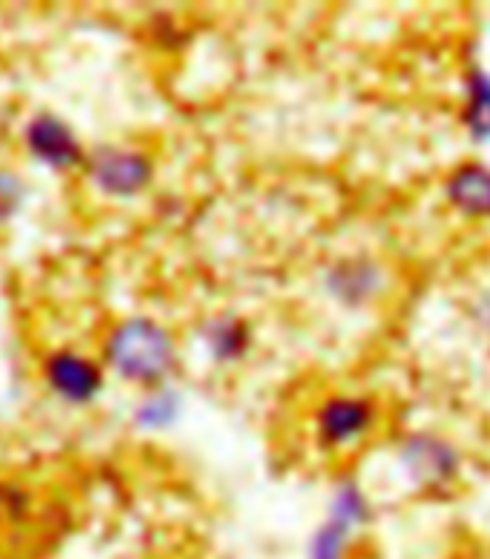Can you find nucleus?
<instances>
[{"label":"nucleus","instance_id":"obj_1","mask_svg":"<svg viewBox=\"0 0 490 559\" xmlns=\"http://www.w3.org/2000/svg\"><path fill=\"white\" fill-rule=\"evenodd\" d=\"M107 358L116 367V372H121L130 381L153 384L174 369L177 349L159 323L147 318H133L116 326L110 344H107Z\"/></svg>","mask_w":490,"mask_h":559},{"label":"nucleus","instance_id":"obj_2","mask_svg":"<svg viewBox=\"0 0 490 559\" xmlns=\"http://www.w3.org/2000/svg\"><path fill=\"white\" fill-rule=\"evenodd\" d=\"M151 162L142 153L101 151L93 159V179L105 193L113 197H133L151 182Z\"/></svg>","mask_w":490,"mask_h":559},{"label":"nucleus","instance_id":"obj_3","mask_svg":"<svg viewBox=\"0 0 490 559\" xmlns=\"http://www.w3.org/2000/svg\"><path fill=\"white\" fill-rule=\"evenodd\" d=\"M402 462L418 485H442L453 479L458 467V455L451 444L435 436H413L404 441Z\"/></svg>","mask_w":490,"mask_h":559},{"label":"nucleus","instance_id":"obj_4","mask_svg":"<svg viewBox=\"0 0 490 559\" xmlns=\"http://www.w3.org/2000/svg\"><path fill=\"white\" fill-rule=\"evenodd\" d=\"M47 381L61 399L73 404H87L101 390V372L75 352H56L47 360Z\"/></svg>","mask_w":490,"mask_h":559},{"label":"nucleus","instance_id":"obj_5","mask_svg":"<svg viewBox=\"0 0 490 559\" xmlns=\"http://www.w3.org/2000/svg\"><path fill=\"white\" fill-rule=\"evenodd\" d=\"M26 144L38 159H44L52 168L64 170L81 162V147L75 136L64 121L52 119V116H40L26 128Z\"/></svg>","mask_w":490,"mask_h":559},{"label":"nucleus","instance_id":"obj_6","mask_svg":"<svg viewBox=\"0 0 490 559\" xmlns=\"http://www.w3.org/2000/svg\"><path fill=\"white\" fill-rule=\"evenodd\" d=\"M372 421V409L361 399H332L323 404L318 427H321L323 441L330 444H346L358 439Z\"/></svg>","mask_w":490,"mask_h":559},{"label":"nucleus","instance_id":"obj_7","mask_svg":"<svg viewBox=\"0 0 490 559\" xmlns=\"http://www.w3.org/2000/svg\"><path fill=\"white\" fill-rule=\"evenodd\" d=\"M447 197L462 214L490 216V168L465 165L451 176Z\"/></svg>","mask_w":490,"mask_h":559},{"label":"nucleus","instance_id":"obj_8","mask_svg":"<svg viewBox=\"0 0 490 559\" xmlns=\"http://www.w3.org/2000/svg\"><path fill=\"white\" fill-rule=\"evenodd\" d=\"M378 269L363 260H349V263L335 265L330 272V292L340 297L344 304H361L378 286Z\"/></svg>","mask_w":490,"mask_h":559},{"label":"nucleus","instance_id":"obj_9","mask_svg":"<svg viewBox=\"0 0 490 559\" xmlns=\"http://www.w3.org/2000/svg\"><path fill=\"white\" fill-rule=\"evenodd\" d=\"M465 124L470 136L479 142L490 139V75L482 70H474L467 75Z\"/></svg>","mask_w":490,"mask_h":559},{"label":"nucleus","instance_id":"obj_10","mask_svg":"<svg viewBox=\"0 0 490 559\" xmlns=\"http://www.w3.org/2000/svg\"><path fill=\"white\" fill-rule=\"evenodd\" d=\"M208 349L214 352V358L217 360L240 358L242 352L249 349V329L234 318H223L217 320V323H211Z\"/></svg>","mask_w":490,"mask_h":559},{"label":"nucleus","instance_id":"obj_11","mask_svg":"<svg viewBox=\"0 0 490 559\" xmlns=\"http://www.w3.org/2000/svg\"><path fill=\"white\" fill-rule=\"evenodd\" d=\"M349 534H352V527L330 516L318 527V534L312 536L309 559H346V539H349Z\"/></svg>","mask_w":490,"mask_h":559},{"label":"nucleus","instance_id":"obj_12","mask_svg":"<svg viewBox=\"0 0 490 559\" xmlns=\"http://www.w3.org/2000/svg\"><path fill=\"white\" fill-rule=\"evenodd\" d=\"M330 516L346 522L352 531L370 520V502H367V496L361 493V488L355 481H344L340 485L338 493H335V502H332Z\"/></svg>","mask_w":490,"mask_h":559},{"label":"nucleus","instance_id":"obj_13","mask_svg":"<svg viewBox=\"0 0 490 559\" xmlns=\"http://www.w3.org/2000/svg\"><path fill=\"white\" fill-rule=\"evenodd\" d=\"M179 416V399L174 392H159L147 401L145 407L139 409V424L142 427H151V430H159V427H168L174 418Z\"/></svg>","mask_w":490,"mask_h":559},{"label":"nucleus","instance_id":"obj_14","mask_svg":"<svg viewBox=\"0 0 490 559\" xmlns=\"http://www.w3.org/2000/svg\"><path fill=\"white\" fill-rule=\"evenodd\" d=\"M17 202H21V182L7 170H0V223L15 214Z\"/></svg>","mask_w":490,"mask_h":559},{"label":"nucleus","instance_id":"obj_15","mask_svg":"<svg viewBox=\"0 0 490 559\" xmlns=\"http://www.w3.org/2000/svg\"><path fill=\"white\" fill-rule=\"evenodd\" d=\"M0 502H3V499H0Z\"/></svg>","mask_w":490,"mask_h":559}]
</instances>
